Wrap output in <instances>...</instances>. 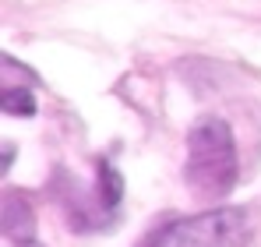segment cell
Instances as JSON below:
<instances>
[{
	"label": "cell",
	"instance_id": "cell-7",
	"mask_svg": "<svg viewBox=\"0 0 261 247\" xmlns=\"http://www.w3.org/2000/svg\"><path fill=\"white\" fill-rule=\"evenodd\" d=\"M25 247H39V244H25Z\"/></svg>",
	"mask_w": 261,
	"mask_h": 247
},
{
	"label": "cell",
	"instance_id": "cell-5",
	"mask_svg": "<svg viewBox=\"0 0 261 247\" xmlns=\"http://www.w3.org/2000/svg\"><path fill=\"white\" fill-rule=\"evenodd\" d=\"M0 110L7 117H32L36 113V95L29 85H7L0 92Z\"/></svg>",
	"mask_w": 261,
	"mask_h": 247
},
{
	"label": "cell",
	"instance_id": "cell-2",
	"mask_svg": "<svg viewBox=\"0 0 261 247\" xmlns=\"http://www.w3.org/2000/svg\"><path fill=\"white\" fill-rule=\"evenodd\" d=\"M254 237V212L247 205H216L208 212L176 215L155 226L138 247H244Z\"/></svg>",
	"mask_w": 261,
	"mask_h": 247
},
{
	"label": "cell",
	"instance_id": "cell-1",
	"mask_svg": "<svg viewBox=\"0 0 261 247\" xmlns=\"http://www.w3.org/2000/svg\"><path fill=\"white\" fill-rule=\"evenodd\" d=\"M240 180V152L233 127L219 117H198L187 131V159L184 184L201 202H222L233 194Z\"/></svg>",
	"mask_w": 261,
	"mask_h": 247
},
{
	"label": "cell",
	"instance_id": "cell-3",
	"mask_svg": "<svg viewBox=\"0 0 261 247\" xmlns=\"http://www.w3.org/2000/svg\"><path fill=\"white\" fill-rule=\"evenodd\" d=\"M120 202H124V177L110 159H95V180L88 191L71 177L64 180L60 191L64 219L71 223L74 233H106L120 219Z\"/></svg>",
	"mask_w": 261,
	"mask_h": 247
},
{
	"label": "cell",
	"instance_id": "cell-6",
	"mask_svg": "<svg viewBox=\"0 0 261 247\" xmlns=\"http://www.w3.org/2000/svg\"><path fill=\"white\" fill-rule=\"evenodd\" d=\"M11 163H14V149L7 145V149H4V169H11Z\"/></svg>",
	"mask_w": 261,
	"mask_h": 247
},
{
	"label": "cell",
	"instance_id": "cell-4",
	"mask_svg": "<svg viewBox=\"0 0 261 247\" xmlns=\"http://www.w3.org/2000/svg\"><path fill=\"white\" fill-rule=\"evenodd\" d=\"M0 230L7 237V244L25 247L36 244V208H32V198L18 187L4 191V202H0Z\"/></svg>",
	"mask_w": 261,
	"mask_h": 247
}]
</instances>
